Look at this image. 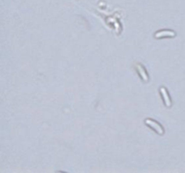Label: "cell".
<instances>
[{"label": "cell", "mask_w": 185, "mask_h": 173, "mask_svg": "<svg viewBox=\"0 0 185 173\" xmlns=\"http://www.w3.org/2000/svg\"><path fill=\"white\" fill-rule=\"evenodd\" d=\"M144 124L149 126L152 130H154L156 133H158L159 135H163L164 133V129L162 126V125L160 123H158L157 121L151 119V118H146L144 120Z\"/></svg>", "instance_id": "1"}, {"label": "cell", "mask_w": 185, "mask_h": 173, "mask_svg": "<svg viewBox=\"0 0 185 173\" xmlns=\"http://www.w3.org/2000/svg\"><path fill=\"white\" fill-rule=\"evenodd\" d=\"M160 93H161V96L163 97L164 106L166 107H172V101H171V97H170V95L168 93L167 89L164 88V86H161V88H160Z\"/></svg>", "instance_id": "2"}, {"label": "cell", "mask_w": 185, "mask_h": 173, "mask_svg": "<svg viewBox=\"0 0 185 173\" xmlns=\"http://www.w3.org/2000/svg\"><path fill=\"white\" fill-rule=\"evenodd\" d=\"M175 36V32L172 30H162L158 31L155 33V38L156 39H162V38H173Z\"/></svg>", "instance_id": "3"}, {"label": "cell", "mask_w": 185, "mask_h": 173, "mask_svg": "<svg viewBox=\"0 0 185 173\" xmlns=\"http://www.w3.org/2000/svg\"><path fill=\"white\" fill-rule=\"evenodd\" d=\"M136 70L138 71V74L140 75L142 80L144 82H148V81H149V76H148V73L146 72V70L142 66V64L137 63L136 65Z\"/></svg>", "instance_id": "4"}]
</instances>
